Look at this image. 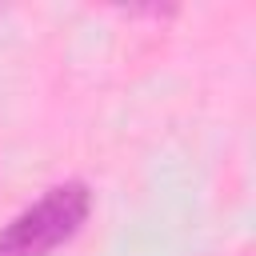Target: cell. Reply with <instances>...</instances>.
<instances>
[{
  "label": "cell",
  "instance_id": "6da1fadb",
  "mask_svg": "<svg viewBox=\"0 0 256 256\" xmlns=\"http://www.w3.org/2000/svg\"><path fill=\"white\" fill-rule=\"evenodd\" d=\"M92 216V188L84 180L52 184L40 200L20 208L0 228V256H52L72 244Z\"/></svg>",
  "mask_w": 256,
  "mask_h": 256
}]
</instances>
